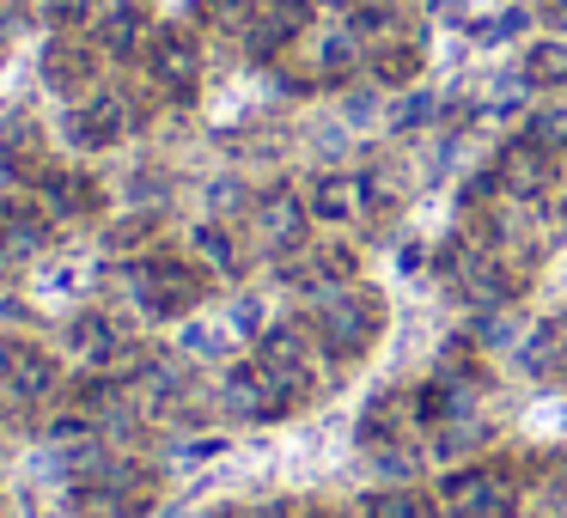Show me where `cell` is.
Listing matches in <instances>:
<instances>
[{
	"mask_svg": "<svg viewBox=\"0 0 567 518\" xmlns=\"http://www.w3.org/2000/svg\"><path fill=\"white\" fill-rule=\"evenodd\" d=\"M68 335H74V348L92 360V366H104V360H116V354H123V330H116V323L104 318V311H86V318H80Z\"/></svg>",
	"mask_w": 567,
	"mask_h": 518,
	"instance_id": "cell-8",
	"label": "cell"
},
{
	"mask_svg": "<svg viewBox=\"0 0 567 518\" xmlns=\"http://www.w3.org/2000/svg\"><path fill=\"white\" fill-rule=\"evenodd\" d=\"M92 74H99V55H92V43H80V38H55L50 50H43V86L62 92V99L86 92V86H92Z\"/></svg>",
	"mask_w": 567,
	"mask_h": 518,
	"instance_id": "cell-2",
	"label": "cell"
},
{
	"mask_svg": "<svg viewBox=\"0 0 567 518\" xmlns=\"http://www.w3.org/2000/svg\"><path fill=\"white\" fill-rule=\"evenodd\" d=\"M147 55H153V80H159V86L189 92V80H196V38H189V31H177V25L153 31Z\"/></svg>",
	"mask_w": 567,
	"mask_h": 518,
	"instance_id": "cell-3",
	"label": "cell"
},
{
	"mask_svg": "<svg viewBox=\"0 0 567 518\" xmlns=\"http://www.w3.org/2000/svg\"><path fill=\"white\" fill-rule=\"evenodd\" d=\"M55 379H62V366H55V354H43V348H19L13 372H7V384H13L19 396H50Z\"/></svg>",
	"mask_w": 567,
	"mask_h": 518,
	"instance_id": "cell-7",
	"label": "cell"
},
{
	"mask_svg": "<svg viewBox=\"0 0 567 518\" xmlns=\"http://www.w3.org/2000/svg\"><path fill=\"white\" fill-rule=\"evenodd\" d=\"M196 245L208 250V262H220V269H233V245H226V232H220V226H202V232H196Z\"/></svg>",
	"mask_w": 567,
	"mask_h": 518,
	"instance_id": "cell-12",
	"label": "cell"
},
{
	"mask_svg": "<svg viewBox=\"0 0 567 518\" xmlns=\"http://www.w3.org/2000/svg\"><path fill=\"white\" fill-rule=\"evenodd\" d=\"M38 147H43V135H38L31 116H0V159L13 165V172H31V184L43 177V165H31Z\"/></svg>",
	"mask_w": 567,
	"mask_h": 518,
	"instance_id": "cell-6",
	"label": "cell"
},
{
	"mask_svg": "<svg viewBox=\"0 0 567 518\" xmlns=\"http://www.w3.org/2000/svg\"><path fill=\"white\" fill-rule=\"evenodd\" d=\"M43 201H50L55 214H92L99 208V184H92L86 172H43Z\"/></svg>",
	"mask_w": 567,
	"mask_h": 518,
	"instance_id": "cell-5",
	"label": "cell"
},
{
	"mask_svg": "<svg viewBox=\"0 0 567 518\" xmlns=\"http://www.w3.org/2000/svg\"><path fill=\"white\" fill-rule=\"evenodd\" d=\"M354 201H360V184H354V177H323V184L311 189V208H318L323 220H342V214H354Z\"/></svg>",
	"mask_w": 567,
	"mask_h": 518,
	"instance_id": "cell-9",
	"label": "cell"
},
{
	"mask_svg": "<svg viewBox=\"0 0 567 518\" xmlns=\"http://www.w3.org/2000/svg\"><path fill=\"white\" fill-rule=\"evenodd\" d=\"M141 31H147V7H141V0H116L111 13L99 19V50L104 55H135Z\"/></svg>",
	"mask_w": 567,
	"mask_h": 518,
	"instance_id": "cell-4",
	"label": "cell"
},
{
	"mask_svg": "<svg viewBox=\"0 0 567 518\" xmlns=\"http://www.w3.org/2000/svg\"><path fill=\"white\" fill-rule=\"evenodd\" d=\"M92 13H99V0H43V19H50L55 31H74V25H86Z\"/></svg>",
	"mask_w": 567,
	"mask_h": 518,
	"instance_id": "cell-10",
	"label": "cell"
},
{
	"mask_svg": "<svg viewBox=\"0 0 567 518\" xmlns=\"http://www.w3.org/2000/svg\"><path fill=\"white\" fill-rule=\"evenodd\" d=\"M530 74H537V80H555V86H567V43H549V50L530 55Z\"/></svg>",
	"mask_w": 567,
	"mask_h": 518,
	"instance_id": "cell-11",
	"label": "cell"
},
{
	"mask_svg": "<svg viewBox=\"0 0 567 518\" xmlns=\"http://www.w3.org/2000/svg\"><path fill=\"white\" fill-rule=\"evenodd\" d=\"M202 19H220V25H233V19H245V0H196Z\"/></svg>",
	"mask_w": 567,
	"mask_h": 518,
	"instance_id": "cell-13",
	"label": "cell"
},
{
	"mask_svg": "<svg viewBox=\"0 0 567 518\" xmlns=\"http://www.w3.org/2000/svg\"><path fill=\"white\" fill-rule=\"evenodd\" d=\"M13 354H19L13 342H0V379H7V372H13Z\"/></svg>",
	"mask_w": 567,
	"mask_h": 518,
	"instance_id": "cell-14",
	"label": "cell"
},
{
	"mask_svg": "<svg viewBox=\"0 0 567 518\" xmlns=\"http://www.w3.org/2000/svg\"><path fill=\"white\" fill-rule=\"evenodd\" d=\"M123 135H128V104L116 99V92H92V99L68 116V141H74V147H86V153L116 147Z\"/></svg>",
	"mask_w": 567,
	"mask_h": 518,
	"instance_id": "cell-1",
	"label": "cell"
}]
</instances>
